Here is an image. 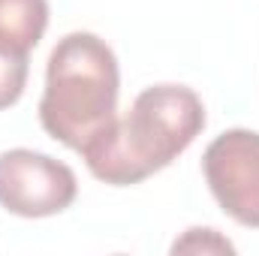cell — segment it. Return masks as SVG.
I'll return each mask as SVG.
<instances>
[{
	"mask_svg": "<svg viewBox=\"0 0 259 256\" xmlns=\"http://www.w3.org/2000/svg\"><path fill=\"white\" fill-rule=\"evenodd\" d=\"M27 72H30V55L0 42V112L21 100L27 88Z\"/></svg>",
	"mask_w": 259,
	"mask_h": 256,
	"instance_id": "obj_6",
	"label": "cell"
},
{
	"mask_svg": "<svg viewBox=\"0 0 259 256\" xmlns=\"http://www.w3.org/2000/svg\"><path fill=\"white\" fill-rule=\"evenodd\" d=\"M78 196L75 172L30 148H12L0 154V208L15 217L39 220L66 211Z\"/></svg>",
	"mask_w": 259,
	"mask_h": 256,
	"instance_id": "obj_3",
	"label": "cell"
},
{
	"mask_svg": "<svg viewBox=\"0 0 259 256\" xmlns=\"http://www.w3.org/2000/svg\"><path fill=\"white\" fill-rule=\"evenodd\" d=\"M118 91L121 69L112 46L88 30L66 33L46 64L39 124L55 142L81 154L118 121Z\"/></svg>",
	"mask_w": 259,
	"mask_h": 256,
	"instance_id": "obj_2",
	"label": "cell"
},
{
	"mask_svg": "<svg viewBox=\"0 0 259 256\" xmlns=\"http://www.w3.org/2000/svg\"><path fill=\"white\" fill-rule=\"evenodd\" d=\"M205 103L187 84L145 88L124 118L94 139L81 160L88 172L112 187L142 184L184 154L205 130Z\"/></svg>",
	"mask_w": 259,
	"mask_h": 256,
	"instance_id": "obj_1",
	"label": "cell"
},
{
	"mask_svg": "<svg viewBox=\"0 0 259 256\" xmlns=\"http://www.w3.org/2000/svg\"><path fill=\"white\" fill-rule=\"evenodd\" d=\"M172 253H202V256H217V253H235V244L229 238H223L217 229L211 226H193L187 229L175 244H172Z\"/></svg>",
	"mask_w": 259,
	"mask_h": 256,
	"instance_id": "obj_7",
	"label": "cell"
},
{
	"mask_svg": "<svg viewBox=\"0 0 259 256\" xmlns=\"http://www.w3.org/2000/svg\"><path fill=\"white\" fill-rule=\"evenodd\" d=\"M202 175L217 205L247 229H259V133L226 130L202 154Z\"/></svg>",
	"mask_w": 259,
	"mask_h": 256,
	"instance_id": "obj_4",
	"label": "cell"
},
{
	"mask_svg": "<svg viewBox=\"0 0 259 256\" xmlns=\"http://www.w3.org/2000/svg\"><path fill=\"white\" fill-rule=\"evenodd\" d=\"M49 27V0H0V42L33 52Z\"/></svg>",
	"mask_w": 259,
	"mask_h": 256,
	"instance_id": "obj_5",
	"label": "cell"
}]
</instances>
